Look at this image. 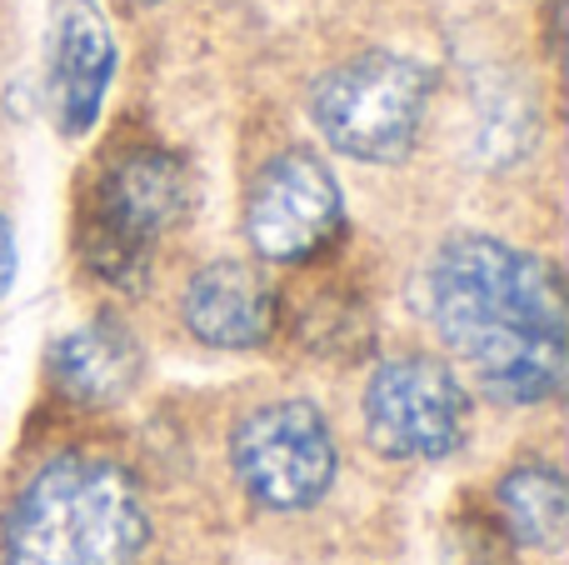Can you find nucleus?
Wrapping results in <instances>:
<instances>
[{
    "label": "nucleus",
    "mask_w": 569,
    "mask_h": 565,
    "mask_svg": "<svg viewBox=\"0 0 569 565\" xmlns=\"http://www.w3.org/2000/svg\"><path fill=\"white\" fill-rule=\"evenodd\" d=\"M10 280H16V230L0 216V296L10 290Z\"/></svg>",
    "instance_id": "obj_12"
},
{
    "label": "nucleus",
    "mask_w": 569,
    "mask_h": 565,
    "mask_svg": "<svg viewBox=\"0 0 569 565\" xmlns=\"http://www.w3.org/2000/svg\"><path fill=\"white\" fill-rule=\"evenodd\" d=\"M46 370L76 406H116L140 376V340L110 316L86 320L50 346Z\"/></svg>",
    "instance_id": "obj_10"
},
{
    "label": "nucleus",
    "mask_w": 569,
    "mask_h": 565,
    "mask_svg": "<svg viewBox=\"0 0 569 565\" xmlns=\"http://www.w3.org/2000/svg\"><path fill=\"white\" fill-rule=\"evenodd\" d=\"M500 516L510 526V536L530 551L560 556L565 536H569V490L565 476L545 460L535 466H515L500 480Z\"/></svg>",
    "instance_id": "obj_11"
},
{
    "label": "nucleus",
    "mask_w": 569,
    "mask_h": 565,
    "mask_svg": "<svg viewBox=\"0 0 569 565\" xmlns=\"http://www.w3.org/2000/svg\"><path fill=\"white\" fill-rule=\"evenodd\" d=\"M186 210H190L186 160L160 146L120 150L96 176L86 200V220H80L86 266L110 286L140 290L160 236H170L186 220Z\"/></svg>",
    "instance_id": "obj_3"
},
{
    "label": "nucleus",
    "mask_w": 569,
    "mask_h": 565,
    "mask_svg": "<svg viewBox=\"0 0 569 565\" xmlns=\"http://www.w3.org/2000/svg\"><path fill=\"white\" fill-rule=\"evenodd\" d=\"M276 286L246 260H216L196 270L180 300L190 336L216 350H256L276 330Z\"/></svg>",
    "instance_id": "obj_9"
},
{
    "label": "nucleus",
    "mask_w": 569,
    "mask_h": 565,
    "mask_svg": "<svg viewBox=\"0 0 569 565\" xmlns=\"http://www.w3.org/2000/svg\"><path fill=\"white\" fill-rule=\"evenodd\" d=\"M230 466L250 500L266 511H310L335 486L330 420L310 400H276L250 410L230 436Z\"/></svg>",
    "instance_id": "obj_5"
},
{
    "label": "nucleus",
    "mask_w": 569,
    "mask_h": 565,
    "mask_svg": "<svg viewBox=\"0 0 569 565\" xmlns=\"http://www.w3.org/2000/svg\"><path fill=\"white\" fill-rule=\"evenodd\" d=\"M146 6H156V0H146Z\"/></svg>",
    "instance_id": "obj_13"
},
{
    "label": "nucleus",
    "mask_w": 569,
    "mask_h": 565,
    "mask_svg": "<svg viewBox=\"0 0 569 565\" xmlns=\"http://www.w3.org/2000/svg\"><path fill=\"white\" fill-rule=\"evenodd\" d=\"M435 76L410 56L370 50L325 70L310 90V120L330 150L370 166H395L415 150L430 116Z\"/></svg>",
    "instance_id": "obj_4"
},
{
    "label": "nucleus",
    "mask_w": 569,
    "mask_h": 565,
    "mask_svg": "<svg viewBox=\"0 0 569 565\" xmlns=\"http://www.w3.org/2000/svg\"><path fill=\"white\" fill-rule=\"evenodd\" d=\"M430 316L505 406H535L565 386L569 310L550 260L500 236H450L430 260Z\"/></svg>",
    "instance_id": "obj_1"
},
{
    "label": "nucleus",
    "mask_w": 569,
    "mask_h": 565,
    "mask_svg": "<svg viewBox=\"0 0 569 565\" xmlns=\"http://www.w3.org/2000/svg\"><path fill=\"white\" fill-rule=\"evenodd\" d=\"M345 226L340 180L315 150H280L246 196V236L266 260L300 266L335 246Z\"/></svg>",
    "instance_id": "obj_7"
},
{
    "label": "nucleus",
    "mask_w": 569,
    "mask_h": 565,
    "mask_svg": "<svg viewBox=\"0 0 569 565\" xmlns=\"http://www.w3.org/2000/svg\"><path fill=\"white\" fill-rule=\"evenodd\" d=\"M150 521L126 466L56 456L6 516V565H136Z\"/></svg>",
    "instance_id": "obj_2"
},
{
    "label": "nucleus",
    "mask_w": 569,
    "mask_h": 565,
    "mask_svg": "<svg viewBox=\"0 0 569 565\" xmlns=\"http://www.w3.org/2000/svg\"><path fill=\"white\" fill-rule=\"evenodd\" d=\"M470 400L445 360L405 356L385 360L365 390V436L380 456L395 460H440L465 440Z\"/></svg>",
    "instance_id": "obj_6"
},
{
    "label": "nucleus",
    "mask_w": 569,
    "mask_h": 565,
    "mask_svg": "<svg viewBox=\"0 0 569 565\" xmlns=\"http://www.w3.org/2000/svg\"><path fill=\"white\" fill-rule=\"evenodd\" d=\"M116 80V36L96 0H50L46 20V86L60 136L80 140L100 120Z\"/></svg>",
    "instance_id": "obj_8"
}]
</instances>
